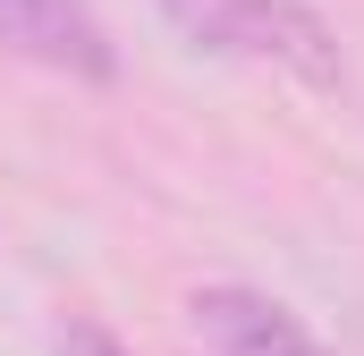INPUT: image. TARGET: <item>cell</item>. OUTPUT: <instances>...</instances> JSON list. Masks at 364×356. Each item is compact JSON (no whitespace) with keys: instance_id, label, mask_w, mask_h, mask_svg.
Returning <instances> with one entry per match:
<instances>
[{"instance_id":"6da1fadb","label":"cell","mask_w":364,"mask_h":356,"mask_svg":"<svg viewBox=\"0 0 364 356\" xmlns=\"http://www.w3.org/2000/svg\"><path fill=\"white\" fill-rule=\"evenodd\" d=\"M153 9L178 26L195 51H212V60L279 68V77H296V85H314V93H331L348 77L339 26L314 0H153Z\"/></svg>"},{"instance_id":"7a4b0ae2","label":"cell","mask_w":364,"mask_h":356,"mask_svg":"<svg viewBox=\"0 0 364 356\" xmlns=\"http://www.w3.org/2000/svg\"><path fill=\"white\" fill-rule=\"evenodd\" d=\"M0 51L34 60L51 77H77V85L119 77V43L93 17V0H0Z\"/></svg>"},{"instance_id":"3957f363","label":"cell","mask_w":364,"mask_h":356,"mask_svg":"<svg viewBox=\"0 0 364 356\" xmlns=\"http://www.w3.org/2000/svg\"><path fill=\"white\" fill-rule=\"evenodd\" d=\"M195 340L203 356H331L279 297L263 288H237V280H220V288H195Z\"/></svg>"},{"instance_id":"277c9868","label":"cell","mask_w":364,"mask_h":356,"mask_svg":"<svg viewBox=\"0 0 364 356\" xmlns=\"http://www.w3.org/2000/svg\"><path fill=\"white\" fill-rule=\"evenodd\" d=\"M51 356H136V348H127L119 331H102L93 314H68V323H60V340H51Z\"/></svg>"}]
</instances>
